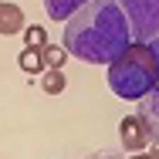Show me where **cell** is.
<instances>
[{
    "label": "cell",
    "mask_w": 159,
    "mask_h": 159,
    "mask_svg": "<svg viewBox=\"0 0 159 159\" xmlns=\"http://www.w3.org/2000/svg\"><path fill=\"white\" fill-rule=\"evenodd\" d=\"M20 71H27V75H37V71H44V58H41V48H24L20 51Z\"/></svg>",
    "instance_id": "cell-8"
},
{
    "label": "cell",
    "mask_w": 159,
    "mask_h": 159,
    "mask_svg": "<svg viewBox=\"0 0 159 159\" xmlns=\"http://www.w3.org/2000/svg\"><path fill=\"white\" fill-rule=\"evenodd\" d=\"M132 159H152V156H146V152H132Z\"/></svg>",
    "instance_id": "cell-14"
},
{
    "label": "cell",
    "mask_w": 159,
    "mask_h": 159,
    "mask_svg": "<svg viewBox=\"0 0 159 159\" xmlns=\"http://www.w3.org/2000/svg\"><path fill=\"white\" fill-rule=\"evenodd\" d=\"M119 139H122V149L125 152H142L149 146V132H146L139 115H125L119 122Z\"/></svg>",
    "instance_id": "cell-4"
},
{
    "label": "cell",
    "mask_w": 159,
    "mask_h": 159,
    "mask_svg": "<svg viewBox=\"0 0 159 159\" xmlns=\"http://www.w3.org/2000/svg\"><path fill=\"white\" fill-rule=\"evenodd\" d=\"M20 34H24V48H44L48 44V31L41 24H27V31H20Z\"/></svg>",
    "instance_id": "cell-11"
},
{
    "label": "cell",
    "mask_w": 159,
    "mask_h": 159,
    "mask_svg": "<svg viewBox=\"0 0 159 159\" xmlns=\"http://www.w3.org/2000/svg\"><path fill=\"white\" fill-rule=\"evenodd\" d=\"M149 48H152V58H156V68H159V37H152V41H149Z\"/></svg>",
    "instance_id": "cell-12"
},
{
    "label": "cell",
    "mask_w": 159,
    "mask_h": 159,
    "mask_svg": "<svg viewBox=\"0 0 159 159\" xmlns=\"http://www.w3.org/2000/svg\"><path fill=\"white\" fill-rule=\"evenodd\" d=\"M24 31V10L17 3H0V34H20Z\"/></svg>",
    "instance_id": "cell-6"
},
{
    "label": "cell",
    "mask_w": 159,
    "mask_h": 159,
    "mask_svg": "<svg viewBox=\"0 0 159 159\" xmlns=\"http://www.w3.org/2000/svg\"><path fill=\"white\" fill-rule=\"evenodd\" d=\"M132 44V27L119 0H88L64 20V51L85 64H108Z\"/></svg>",
    "instance_id": "cell-1"
},
{
    "label": "cell",
    "mask_w": 159,
    "mask_h": 159,
    "mask_svg": "<svg viewBox=\"0 0 159 159\" xmlns=\"http://www.w3.org/2000/svg\"><path fill=\"white\" fill-rule=\"evenodd\" d=\"M44 3V14L51 17V20H68L71 14H78L88 0H41Z\"/></svg>",
    "instance_id": "cell-7"
},
{
    "label": "cell",
    "mask_w": 159,
    "mask_h": 159,
    "mask_svg": "<svg viewBox=\"0 0 159 159\" xmlns=\"http://www.w3.org/2000/svg\"><path fill=\"white\" fill-rule=\"evenodd\" d=\"M139 119H142V125L149 132V142L159 146V85L139 98Z\"/></svg>",
    "instance_id": "cell-5"
},
{
    "label": "cell",
    "mask_w": 159,
    "mask_h": 159,
    "mask_svg": "<svg viewBox=\"0 0 159 159\" xmlns=\"http://www.w3.org/2000/svg\"><path fill=\"white\" fill-rule=\"evenodd\" d=\"M119 7L132 27V41L149 44L159 37V0H119Z\"/></svg>",
    "instance_id": "cell-3"
},
{
    "label": "cell",
    "mask_w": 159,
    "mask_h": 159,
    "mask_svg": "<svg viewBox=\"0 0 159 159\" xmlns=\"http://www.w3.org/2000/svg\"><path fill=\"white\" fill-rule=\"evenodd\" d=\"M64 85H68V81H64L61 68H48V71H44V78H41V88H44L48 95H61Z\"/></svg>",
    "instance_id": "cell-9"
},
{
    "label": "cell",
    "mask_w": 159,
    "mask_h": 159,
    "mask_svg": "<svg viewBox=\"0 0 159 159\" xmlns=\"http://www.w3.org/2000/svg\"><path fill=\"white\" fill-rule=\"evenodd\" d=\"M41 58H44V68H64L68 51H64V48H54V44H44V48H41Z\"/></svg>",
    "instance_id": "cell-10"
},
{
    "label": "cell",
    "mask_w": 159,
    "mask_h": 159,
    "mask_svg": "<svg viewBox=\"0 0 159 159\" xmlns=\"http://www.w3.org/2000/svg\"><path fill=\"white\" fill-rule=\"evenodd\" d=\"M149 156H152V159H159V146H156V142H152V152H149Z\"/></svg>",
    "instance_id": "cell-13"
},
{
    "label": "cell",
    "mask_w": 159,
    "mask_h": 159,
    "mask_svg": "<svg viewBox=\"0 0 159 159\" xmlns=\"http://www.w3.org/2000/svg\"><path fill=\"white\" fill-rule=\"evenodd\" d=\"M156 85H159V68H156V58H152L149 44L132 41L115 61H108V88H112L115 98L139 102Z\"/></svg>",
    "instance_id": "cell-2"
}]
</instances>
